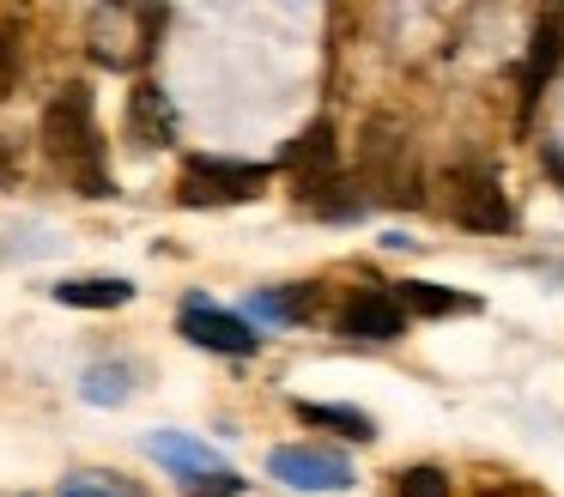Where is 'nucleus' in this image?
Instances as JSON below:
<instances>
[{"instance_id": "nucleus-1", "label": "nucleus", "mask_w": 564, "mask_h": 497, "mask_svg": "<svg viewBox=\"0 0 564 497\" xmlns=\"http://www.w3.org/2000/svg\"><path fill=\"white\" fill-rule=\"evenodd\" d=\"M43 152L55 158V170L74 176L79 194L91 201H110L116 194V176L104 170V145H98V109H91V91L86 85H62V91L43 104Z\"/></svg>"}, {"instance_id": "nucleus-2", "label": "nucleus", "mask_w": 564, "mask_h": 497, "mask_svg": "<svg viewBox=\"0 0 564 497\" xmlns=\"http://www.w3.org/2000/svg\"><path fill=\"white\" fill-rule=\"evenodd\" d=\"M261 188H268V164L195 152L183 164V188H176V201L183 206H237V201H256Z\"/></svg>"}, {"instance_id": "nucleus-3", "label": "nucleus", "mask_w": 564, "mask_h": 497, "mask_svg": "<svg viewBox=\"0 0 564 497\" xmlns=\"http://www.w3.org/2000/svg\"><path fill=\"white\" fill-rule=\"evenodd\" d=\"M268 473H273L280 485H292V491H310V497L346 491V485H352V461L334 455V449H310V443H280V449H268Z\"/></svg>"}, {"instance_id": "nucleus-4", "label": "nucleus", "mask_w": 564, "mask_h": 497, "mask_svg": "<svg viewBox=\"0 0 564 497\" xmlns=\"http://www.w3.org/2000/svg\"><path fill=\"white\" fill-rule=\"evenodd\" d=\"M449 218L455 225H467V230H510L516 225V213H510V201H503V188H498V176L491 170H479V164H462V170H449Z\"/></svg>"}, {"instance_id": "nucleus-5", "label": "nucleus", "mask_w": 564, "mask_h": 497, "mask_svg": "<svg viewBox=\"0 0 564 497\" xmlns=\"http://www.w3.org/2000/svg\"><path fill=\"white\" fill-rule=\"evenodd\" d=\"M176 327H183L195 346L207 352H225V358H249V352L261 346V334L243 322V315L219 310L213 298H183V310H176Z\"/></svg>"}, {"instance_id": "nucleus-6", "label": "nucleus", "mask_w": 564, "mask_h": 497, "mask_svg": "<svg viewBox=\"0 0 564 497\" xmlns=\"http://www.w3.org/2000/svg\"><path fill=\"white\" fill-rule=\"evenodd\" d=\"M358 158H365V182H370L377 194L406 201V206L419 201V194H413V170H406V140L394 133V121H370Z\"/></svg>"}, {"instance_id": "nucleus-7", "label": "nucleus", "mask_w": 564, "mask_h": 497, "mask_svg": "<svg viewBox=\"0 0 564 497\" xmlns=\"http://www.w3.org/2000/svg\"><path fill=\"white\" fill-rule=\"evenodd\" d=\"M340 334L346 339H401L406 334V310L394 303V291H352L340 310Z\"/></svg>"}, {"instance_id": "nucleus-8", "label": "nucleus", "mask_w": 564, "mask_h": 497, "mask_svg": "<svg viewBox=\"0 0 564 497\" xmlns=\"http://www.w3.org/2000/svg\"><path fill=\"white\" fill-rule=\"evenodd\" d=\"M147 455L159 461V467H171L176 485H195V479H207V473L225 467V461L213 455L207 443H195L188 431H152V436H147Z\"/></svg>"}, {"instance_id": "nucleus-9", "label": "nucleus", "mask_w": 564, "mask_h": 497, "mask_svg": "<svg viewBox=\"0 0 564 497\" xmlns=\"http://www.w3.org/2000/svg\"><path fill=\"white\" fill-rule=\"evenodd\" d=\"M558 55H564V12H546L540 31H534V55H528V67H522V121L534 116V104H540V91H546Z\"/></svg>"}, {"instance_id": "nucleus-10", "label": "nucleus", "mask_w": 564, "mask_h": 497, "mask_svg": "<svg viewBox=\"0 0 564 497\" xmlns=\"http://www.w3.org/2000/svg\"><path fill=\"white\" fill-rule=\"evenodd\" d=\"M334 158H340L334 152V121H310V128L280 152V164L292 170L297 182H322V176H334Z\"/></svg>"}, {"instance_id": "nucleus-11", "label": "nucleus", "mask_w": 564, "mask_h": 497, "mask_svg": "<svg viewBox=\"0 0 564 497\" xmlns=\"http://www.w3.org/2000/svg\"><path fill=\"white\" fill-rule=\"evenodd\" d=\"M128 128H134V145H147V152L171 145L176 116H171V104H164V91H159V85H140V91L128 97Z\"/></svg>"}, {"instance_id": "nucleus-12", "label": "nucleus", "mask_w": 564, "mask_h": 497, "mask_svg": "<svg viewBox=\"0 0 564 497\" xmlns=\"http://www.w3.org/2000/svg\"><path fill=\"white\" fill-rule=\"evenodd\" d=\"M394 303L413 310V315H462V310H474V298H462V291H449V285H431V279H401Z\"/></svg>"}, {"instance_id": "nucleus-13", "label": "nucleus", "mask_w": 564, "mask_h": 497, "mask_svg": "<svg viewBox=\"0 0 564 497\" xmlns=\"http://www.w3.org/2000/svg\"><path fill=\"white\" fill-rule=\"evenodd\" d=\"M55 298L74 303V310H122V303L134 298V285H128V279H62Z\"/></svg>"}, {"instance_id": "nucleus-14", "label": "nucleus", "mask_w": 564, "mask_h": 497, "mask_svg": "<svg viewBox=\"0 0 564 497\" xmlns=\"http://www.w3.org/2000/svg\"><path fill=\"white\" fill-rule=\"evenodd\" d=\"M297 419H304V424H328V431L352 436V443H370V436H377L358 407H322V400H297Z\"/></svg>"}, {"instance_id": "nucleus-15", "label": "nucleus", "mask_w": 564, "mask_h": 497, "mask_svg": "<svg viewBox=\"0 0 564 497\" xmlns=\"http://www.w3.org/2000/svg\"><path fill=\"white\" fill-rule=\"evenodd\" d=\"M128 388H134V370H128V364H91L86 382H79V395H86L91 407H122Z\"/></svg>"}, {"instance_id": "nucleus-16", "label": "nucleus", "mask_w": 564, "mask_h": 497, "mask_svg": "<svg viewBox=\"0 0 564 497\" xmlns=\"http://www.w3.org/2000/svg\"><path fill=\"white\" fill-rule=\"evenodd\" d=\"M310 303H316V291H310V285H285V291H256L249 310L268 315V322H304Z\"/></svg>"}, {"instance_id": "nucleus-17", "label": "nucleus", "mask_w": 564, "mask_h": 497, "mask_svg": "<svg viewBox=\"0 0 564 497\" xmlns=\"http://www.w3.org/2000/svg\"><path fill=\"white\" fill-rule=\"evenodd\" d=\"M62 497H147L134 479H122V473H104V467H91V473H67L62 479Z\"/></svg>"}, {"instance_id": "nucleus-18", "label": "nucleus", "mask_w": 564, "mask_h": 497, "mask_svg": "<svg viewBox=\"0 0 564 497\" xmlns=\"http://www.w3.org/2000/svg\"><path fill=\"white\" fill-rule=\"evenodd\" d=\"M394 497H449V473L443 467H406V473H394Z\"/></svg>"}, {"instance_id": "nucleus-19", "label": "nucleus", "mask_w": 564, "mask_h": 497, "mask_svg": "<svg viewBox=\"0 0 564 497\" xmlns=\"http://www.w3.org/2000/svg\"><path fill=\"white\" fill-rule=\"evenodd\" d=\"M479 497H546V491H534V485H486V491H479Z\"/></svg>"}, {"instance_id": "nucleus-20", "label": "nucleus", "mask_w": 564, "mask_h": 497, "mask_svg": "<svg viewBox=\"0 0 564 497\" xmlns=\"http://www.w3.org/2000/svg\"><path fill=\"white\" fill-rule=\"evenodd\" d=\"M13 164H19V158H13V140H0V182H13Z\"/></svg>"}, {"instance_id": "nucleus-21", "label": "nucleus", "mask_w": 564, "mask_h": 497, "mask_svg": "<svg viewBox=\"0 0 564 497\" xmlns=\"http://www.w3.org/2000/svg\"><path fill=\"white\" fill-rule=\"evenodd\" d=\"M546 170H552V176L564 182V152H558V145H546Z\"/></svg>"}]
</instances>
